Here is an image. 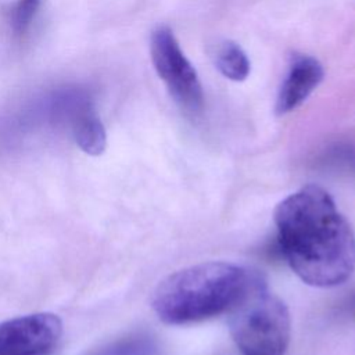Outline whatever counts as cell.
Wrapping results in <instances>:
<instances>
[{"label":"cell","mask_w":355,"mask_h":355,"mask_svg":"<svg viewBox=\"0 0 355 355\" xmlns=\"http://www.w3.org/2000/svg\"><path fill=\"white\" fill-rule=\"evenodd\" d=\"M150 51L153 65L175 101L189 112H198L204 103L201 83L168 26L153 32Z\"/></svg>","instance_id":"4"},{"label":"cell","mask_w":355,"mask_h":355,"mask_svg":"<svg viewBox=\"0 0 355 355\" xmlns=\"http://www.w3.org/2000/svg\"><path fill=\"white\" fill-rule=\"evenodd\" d=\"M250 272L220 261L179 269L157 286L153 309L166 324H189L227 313L244 291Z\"/></svg>","instance_id":"2"},{"label":"cell","mask_w":355,"mask_h":355,"mask_svg":"<svg viewBox=\"0 0 355 355\" xmlns=\"http://www.w3.org/2000/svg\"><path fill=\"white\" fill-rule=\"evenodd\" d=\"M277 244L291 270L313 287L345 283L355 270V232L331 196L306 184L275 209Z\"/></svg>","instance_id":"1"},{"label":"cell","mask_w":355,"mask_h":355,"mask_svg":"<svg viewBox=\"0 0 355 355\" xmlns=\"http://www.w3.org/2000/svg\"><path fill=\"white\" fill-rule=\"evenodd\" d=\"M40 6V0H17L11 10V26L17 35H24Z\"/></svg>","instance_id":"10"},{"label":"cell","mask_w":355,"mask_h":355,"mask_svg":"<svg viewBox=\"0 0 355 355\" xmlns=\"http://www.w3.org/2000/svg\"><path fill=\"white\" fill-rule=\"evenodd\" d=\"M331 159L338 161L355 172V148L349 146H338L331 151Z\"/></svg>","instance_id":"11"},{"label":"cell","mask_w":355,"mask_h":355,"mask_svg":"<svg viewBox=\"0 0 355 355\" xmlns=\"http://www.w3.org/2000/svg\"><path fill=\"white\" fill-rule=\"evenodd\" d=\"M87 355H155V345L148 337L133 336L107 344Z\"/></svg>","instance_id":"9"},{"label":"cell","mask_w":355,"mask_h":355,"mask_svg":"<svg viewBox=\"0 0 355 355\" xmlns=\"http://www.w3.org/2000/svg\"><path fill=\"white\" fill-rule=\"evenodd\" d=\"M323 75V67L316 58L309 55L294 57L277 94L276 112L284 115L298 108L319 86Z\"/></svg>","instance_id":"6"},{"label":"cell","mask_w":355,"mask_h":355,"mask_svg":"<svg viewBox=\"0 0 355 355\" xmlns=\"http://www.w3.org/2000/svg\"><path fill=\"white\" fill-rule=\"evenodd\" d=\"M62 323L53 313H33L0 323V355H44L58 341Z\"/></svg>","instance_id":"5"},{"label":"cell","mask_w":355,"mask_h":355,"mask_svg":"<svg viewBox=\"0 0 355 355\" xmlns=\"http://www.w3.org/2000/svg\"><path fill=\"white\" fill-rule=\"evenodd\" d=\"M226 315L230 336L243 355H286L291 338L290 312L262 275L250 272L244 291Z\"/></svg>","instance_id":"3"},{"label":"cell","mask_w":355,"mask_h":355,"mask_svg":"<svg viewBox=\"0 0 355 355\" xmlns=\"http://www.w3.org/2000/svg\"><path fill=\"white\" fill-rule=\"evenodd\" d=\"M73 136L79 148L89 155H100L107 147L104 125L90 110L73 119Z\"/></svg>","instance_id":"7"},{"label":"cell","mask_w":355,"mask_h":355,"mask_svg":"<svg viewBox=\"0 0 355 355\" xmlns=\"http://www.w3.org/2000/svg\"><path fill=\"white\" fill-rule=\"evenodd\" d=\"M215 65L225 78L234 82L245 80L251 69L250 60L243 49L230 40L220 43L218 47L215 54Z\"/></svg>","instance_id":"8"}]
</instances>
